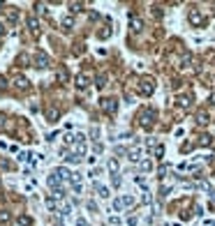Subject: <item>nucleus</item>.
<instances>
[{
    "mask_svg": "<svg viewBox=\"0 0 215 226\" xmlns=\"http://www.w3.org/2000/svg\"><path fill=\"white\" fill-rule=\"evenodd\" d=\"M58 79L65 81V79H67V72H65V69H60V72H58Z\"/></svg>",
    "mask_w": 215,
    "mask_h": 226,
    "instance_id": "obj_15",
    "label": "nucleus"
},
{
    "mask_svg": "<svg viewBox=\"0 0 215 226\" xmlns=\"http://www.w3.org/2000/svg\"><path fill=\"white\" fill-rule=\"evenodd\" d=\"M46 205L53 210V208H56V199H53V196H49V199H46Z\"/></svg>",
    "mask_w": 215,
    "mask_h": 226,
    "instance_id": "obj_12",
    "label": "nucleus"
},
{
    "mask_svg": "<svg viewBox=\"0 0 215 226\" xmlns=\"http://www.w3.org/2000/svg\"><path fill=\"white\" fill-rule=\"evenodd\" d=\"M14 86H16V88H23V90H26V88H28V81L23 79V76H16V79H14Z\"/></svg>",
    "mask_w": 215,
    "mask_h": 226,
    "instance_id": "obj_6",
    "label": "nucleus"
},
{
    "mask_svg": "<svg viewBox=\"0 0 215 226\" xmlns=\"http://www.w3.org/2000/svg\"><path fill=\"white\" fill-rule=\"evenodd\" d=\"M93 187L97 189V194L102 196V199H106V196H109V189H106L104 185H100V182H93Z\"/></svg>",
    "mask_w": 215,
    "mask_h": 226,
    "instance_id": "obj_4",
    "label": "nucleus"
},
{
    "mask_svg": "<svg viewBox=\"0 0 215 226\" xmlns=\"http://www.w3.org/2000/svg\"><path fill=\"white\" fill-rule=\"evenodd\" d=\"M104 109L113 113V111H116V102H113V99H104Z\"/></svg>",
    "mask_w": 215,
    "mask_h": 226,
    "instance_id": "obj_8",
    "label": "nucleus"
},
{
    "mask_svg": "<svg viewBox=\"0 0 215 226\" xmlns=\"http://www.w3.org/2000/svg\"><path fill=\"white\" fill-rule=\"evenodd\" d=\"M46 115H49V120H56V118H58V111H56V109H49Z\"/></svg>",
    "mask_w": 215,
    "mask_h": 226,
    "instance_id": "obj_10",
    "label": "nucleus"
},
{
    "mask_svg": "<svg viewBox=\"0 0 215 226\" xmlns=\"http://www.w3.org/2000/svg\"><path fill=\"white\" fill-rule=\"evenodd\" d=\"M28 28H30L33 32L39 30V23H37V19H35V16H28Z\"/></svg>",
    "mask_w": 215,
    "mask_h": 226,
    "instance_id": "obj_5",
    "label": "nucleus"
},
{
    "mask_svg": "<svg viewBox=\"0 0 215 226\" xmlns=\"http://www.w3.org/2000/svg\"><path fill=\"white\" fill-rule=\"evenodd\" d=\"M35 62H37V67H49V58H46V53H44V51H37Z\"/></svg>",
    "mask_w": 215,
    "mask_h": 226,
    "instance_id": "obj_3",
    "label": "nucleus"
},
{
    "mask_svg": "<svg viewBox=\"0 0 215 226\" xmlns=\"http://www.w3.org/2000/svg\"><path fill=\"white\" fill-rule=\"evenodd\" d=\"M49 187L53 189V192H58V196H63V192H65V182H63V180H58L56 175H51V178H49Z\"/></svg>",
    "mask_w": 215,
    "mask_h": 226,
    "instance_id": "obj_2",
    "label": "nucleus"
},
{
    "mask_svg": "<svg viewBox=\"0 0 215 226\" xmlns=\"http://www.w3.org/2000/svg\"><path fill=\"white\" fill-rule=\"evenodd\" d=\"M132 26H134V30H141V21L136 16H132Z\"/></svg>",
    "mask_w": 215,
    "mask_h": 226,
    "instance_id": "obj_11",
    "label": "nucleus"
},
{
    "mask_svg": "<svg viewBox=\"0 0 215 226\" xmlns=\"http://www.w3.org/2000/svg\"><path fill=\"white\" fill-rule=\"evenodd\" d=\"M72 26H74V19H69V16H67V19H63V28H65V30H69Z\"/></svg>",
    "mask_w": 215,
    "mask_h": 226,
    "instance_id": "obj_9",
    "label": "nucleus"
},
{
    "mask_svg": "<svg viewBox=\"0 0 215 226\" xmlns=\"http://www.w3.org/2000/svg\"><path fill=\"white\" fill-rule=\"evenodd\" d=\"M76 86H79V88H86V86H88V79H86L83 74H79V76H76Z\"/></svg>",
    "mask_w": 215,
    "mask_h": 226,
    "instance_id": "obj_7",
    "label": "nucleus"
},
{
    "mask_svg": "<svg viewBox=\"0 0 215 226\" xmlns=\"http://www.w3.org/2000/svg\"><path fill=\"white\" fill-rule=\"evenodd\" d=\"M5 86H7V83H5V79L0 76V88H5Z\"/></svg>",
    "mask_w": 215,
    "mask_h": 226,
    "instance_id": "obj_16",
    "label": "nucleus"
},
{
    "mask_svg": "<svg viewBox=\"0 0 215 226\" xmlns=\"http://www.w3.org/2000/svg\"><path fill=\"white\" fill-rule=\"evenodd\" d=\"M53 175H56V178H58V180H63V182H65V185H67V182H69V180H74V175H72V173H69V171H67V169H65V166H60V169H56V171H53Z\"/></svg>",
    "mask_w": 215,
    "mask_h": 226,
    "instance_id": "obj_1",
    "label": "nucleus"
},
{
    "mask_svg": "<svg viewBox=\"0 0 215 226\" xmlns=\"http://www.w3.org/2000/svg\"><path fill=\"white\" fill-rule=\"evenodd\" d=\"M69 9H72V12H79V9H81V2H72Z\"/></svg>",
    "mask_w": 215,
    "mask_h": 226,
    "instance_id": "obj_13",
    "label": "nucleus"
},
{
    "mask_svg": "<svg viewBox=\"0 0 215 226\" xmlns=\"http://www.w3.org/2000/svg\"><path fill=\"white\" fill-rule=\"evenodd\" d=\"M3 30H5V28H3V23H0V32H3Z\"/></svg>",
    "mask_w": 215,
    "mask_h": 226,
    "instance_id": "obj_17",
    "label": "nucleus"
},
{
    "mask_svg": "<svg viewBox=\"0 0 215 226\" xmlns=\"http://www.w3.org/2000/svg\"><path fill=\"white\" fill-rule=\"evenodd\" d=\"M56 226H63V224H56Z\"/></svg>",
    "mask_w": 215,
    "mask_h": 226,
    "instance_id": "obj_18",
    "label": "nucleus"
},
{
    "mask_svg": "<svg viewBox=\"0 0 215 226\" xmlns=\"http://www.w3.org/2000/svg\"><path fill=\"white\" fill-rule=\"evenodd\" d=\"M0 222H3V224L9 222V215H7V212H0Z\"/></svg>",
    "mask_w": 215,
    "mask_h": 226,
    "instance_id": "obj_14",
    "label": "nucleus"
}]
</instances>
